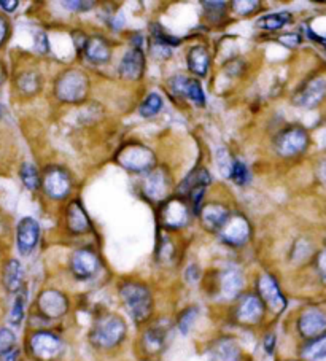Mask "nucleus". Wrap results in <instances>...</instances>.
Listing matches in <instances>:
<instances>
[{
	"label": "nucleus",
	"instance_id": "1",
	"mask_svg": "<svg viewBox=\"0 0 326 361\" xmlns=\"http://www.w3.org/2000/svg\"><path fill=\"white\" fill-rule=\"evenodd\" d=\"M121 300L127 312L136 321H145L151 312V295L147 286L140 284H125L120 290Z\"/></svg>",
	"mask_w": 326,
	"mask_h": 361
},
{
	"label": "nucleus",
	"instance_id": "2",
	"mask_svg": "<svg viewBox=\"0 0 326 361\" xmlns=\"http://www.w3.org/2000/svg\"><path fill=\"white\" fill-rule=\"evenodd\" d=\"M126 336V323L125 320L116 317V315H107L100 318L99 323L94 326L91 332V341L98 347L111 348L120 344Z\"/></svg>",
	"mask_w": 326,
	"mask_h": 361
},
{
	"label": "nucleus",
	"instance_id": "3",
	"mask_svg": "<svg viewBox=\"0 0 326 361\" xmlns=\"http://www.w3.org/2000/svg\"><path fill=\"white\" fill-rule=\"evenodd\" d=\"M88 91V78L82 72H65L56 84V94L64 102H80Z\"/></svg>",
	"mask_w": 326,
	"mask_h": 361
},
{
	"label": "nucleus",
	"instance_id": "4",
	"mask_svg": "<svg viewBox=\"0 0 326 361\" xmlns=\"http://www.w3.org/2000/svg\"><path fill=\"white\" fill-rule=\"evenodd\" d=\"M309 135L302 128H288L277 137V151L282 156H295L307 148Z\"/></svg>",
	"mask_w": 326,
	"mask_h": 361
},
{
	"label": "nucleus",
	"instance_id": "5",
	"mask_svg": "<svg viewBox=\"0 0 326 361\" xmlns=\"http://www.w3.org/2000/svg\"><path fill=\"white\" fill-rule=\"evenodd\" d=\"M118 160H120L121 166H125L129 171L134 172L148 171L155 164V155L142 145L126 146L120 153Z\"/></svg>",
	"mask_w": 326,
	"mask_h": 361
},
{
	"label": "nucleus",
	"instance_id": "6",
	"mask_svg": "<svg viewBox=\"0 0 326 361\" xmlns=\"http://www.w3.org/2000/svg\"><path fill=\"white\" fill-rule=\"evenodd\" d=\"M297 330L309 341L326 335V314L320 309H307L297 320Z\"/></svg>",
	"mask_w": 326,
	"mask_h": 361
},
{
	"label": "nucleus",
	"instance_id": "7",
	"mask_svg": "<svg viewBox=\"0 0 326 361\" xmlns=\"http://www.w3.org/2000/svg\"><path fill=\"white\" fill-rule=\"evenodd\" d=\"M31 351L37 358H53L63 351V342L53 332L40 331L31 337Z\"/></svg>",
	"mask_w": 326,
	"mask_h": 361
},
{
	"label": "nucleus",
	"instance_id": "8",
	"mask_svg": "<svg viewBox=\"0 0 326 361\" xmlns=\"http://www.w3.org/2000/svg\"><path fill=\"white\" fill-rule=\"evenodd\" d=\"M222 233V239L224 242L231 245H242L249 240L250 236V226L249 222L239 213L235 215H229V218L226 220V223L223 224V228L220 229Z\"/></svg>",
	"mask_w": 326,
	"mask_h": 361
},
{
	"label": "nucleus",
	"instance_id": "9",
	"mask_svg": "<svg viewBox=\"0 0 326 361\" xmlns=\"http://www.w3.org/2000/svg\"><path fill=\"white\" fill-rule=\"evenodd\" d=\"M258 293L261 296V302L264 301L274 312H282L286 307V300L279 289V284L271 275H263L258 280Z\"/></svg>",
	"mask_w": 326,
	"mask_h": 361
},
{
	"label": "nucleus",
	"instance_id": "10",
	"mask_svg": "<svg viewBox=\"0 0 326 361\" xmlns=\"http://www.w3.org/2000/svg\"><path fill=\"white\" fill-rule=\"evenodd\" d=\"M18 250L21 255H31V252L36 248L38 238H40V226L36 220L31 217L22 218L18 224Z\"/></svg>",
	"mask_w": 326,
	"mask_h": 361
},
{
	"label": "nucleus",
	"instance_id": "11",
	"mask_svg": "<svg viewBox=\"0 0 326 361\" xmlns=\"http://www.w3.org/2000/svg\"><path fill=\"white\" fill-rule=\"evenodd\" d=\"M38 309L48 318H59L67 312V300L63 293L56 290H45L38 296Z\"/></svg>",
	"mask_w": 326,
	"mask_h": 361
},
{
	"label": "nucleus",
	"instance_id": "12",
	"mask_svg": "<svg viewBox=\"0 0 326 361\" xmlns=\"http://www.w3.org/2000/svg\"><path fill=\"white\" fill-rule=\"evenodd\" d=\"M161 222L167 228H182L188 222V207L182 201H167L161 208Z\"/></svg>",
	"mask_w": 326,
	"mask_h": 361
},
{
	"label": "nucleus",
	"instance_id": "13",
	"mask_svg": "<svg viewBox=\"0 0 326 361\" xmlns=\"http://www.w3.org/2000/svg\"><path fill=\"white\" fill-rule=\"evenodd\" d=\"M43 186L47 194L52 196L53 199H63L70 191V178L61 169H52L45 176Z\"/></svg>",
	"mask_w": 326,
	"mask_h": 361
},
{
	"label": "nucleus",
	"instance_id": "14",
	"mask_svg": "<svg viewBox=\"0 0 326 361\" xmlns=\"http://www.w3.org/2000/svg\"><path fill=\"white\" fill-rule=\"evenodd\" d=\"M326 94V82L322 78L311 80L306 86L301 88V91L295 95V102L301 107H316L322 102Z\"/></svg>",
	"mask_w": 326,
	"mask_h": 361
},
{
	"label": "nucleus",
	"instance_id": "15",
	"mask_svg": "<svg viewBox=\"0 0 326 361\" xmlns=\"http://www.w3.org/2000/svg\"><path fill=\"white\" fill-rule=\"evenodd\" d=\"M99 259L89 250H78L72 256V272L78 279H89L98 272Z\"/></svg>",
	"mask_w": 326,
	"mask_h": 361
},
{
	"label": "nucleus",
	"instance_id": "16",
	"mask_svg": "<svg viewBox=\"0 0 326 361\" xmlns=\"http://www.w3.org/2000/svg\"><path fill=\"white\" fill-rule=\"evenodd\" d=\"M143 67H145L143 53L140 52L139 48H136L126 53L125 58H123L120 64V73L121 77L127 78V80H137V78L142 77Z\"/></svg>",
	"mask_w": 326,
	"mask_h": 361
},
{
	"label": "nucleus",
	"instance_id": "17",
	"mask_svg": "<svg viewBox=\"0 0 326 361\" xmlns=\"http://www.w3.org/2000/svg\"><path fill=\"white\" fill-rule=\"evenodd\" d=\"M229 215H231V213H229L228 208L222 204H209L201 210L202 222H204L207 229L212 231H220L223 228V224L226 223Z\"/></svg>",
	"mask_w": 326,
	"mask_h": 361
},
{
	"label": "nucleus",
	"instance_id": "18",
	"mask_svg": "<svg viewBox=\"0 0 326 361\" xmlns=\"http://www.w3.org/2000/svg\"><path fill=\"white\" fill-rule=\"evenodd\" d=\"M263 302L256 296H247L245 300L239 304L238 307V318L239 321L247 325L256 323L263 317Z\"/></svg>",
	"mask_w": 326,
	"mask_h": 361
},
{
	"label": "nucleus",
	"instance_id": "19",
	"mask_svg": "<svg viewBox=\"0 0 326 361\" xmlns=\"http://www.w3.org/2000/svg\"><path fill=\"white\" fill-rule=\"evenodd\" d=\"M84 56L94 64H105L110 59V47L102 37H91L84 43Z\"/></svg>",
	"mask_w": 326,
	"mask_h": 361
},
{
	"label": "nucleus",
	"instance_id": "20",
	"mask_svg": "<svg viewBox=\"0 0 326 361\" xmlns=\"http://www.w3.org/2000/svg\"><path fill=\"white\" fill-rule=\"evenodd\" d=\"M212 361H239L240 348L233 339H220L212 348Z\"/></svg>",
	"mask_w": 326,
	"mask_h": 361
},
{
	"label": "nucleus",
	"instance_id": "21",
	"mask_svg": "<svg viewBox=\"0 0 326 361\" xmlns=\"http://www.w3.org/2000/svg\"><path fill=\"white\" fill-rule=\"evenodd\" d=\"M67 224H69V229L72 233L82 234L86 233L89 229V220L84 213L83 207L80 206V202H74L70 204L69 212H67Z\"/></svg>",
	"mask_w": 326,
	"mask_h": 361
},
{
	"label": "nucleus",
	"instance_id": "22",
	"mask_svg": "<svg viewBox=\"0 0 326 361\" xmlns=\"http://www.w3.org/2000/svg\"><path fill=\"white\" fill-rule=\"evenodd\" d=\"M22 275H24V270H22L20 261H16V259H10V261L5 264V269H3L5 289L11 293L21 290Z\"/></svg>",
	"mask_w": 326,
	"mask_h": 361
},
{
	"label": "nucleus",
	"instance_id": "23",
	"mask_svg": "<svg viewBox=\"0 0 326 361\" xmlns=\"http://www.w3.org/2000/svg\"><path fill=\"white\" fill-rule=\"evenodd\" d=\"M188 67L191 72H194L196 75L204 77L209 69V53L204 47H193L189 49L187 56Z\"/></svg>",
	"mask_w": 326,
	"mask_h": 361
},
{
	"label": "nucleus",
	"instance_id": "24",
	"mask_svg": "<svg viewBox=\"0 0 326 361\" xmlns=\"http://www.w3.org/2000/svg\"><path fill=\"white\" fill-rule=\"evenodd\" d=\"M244 286V279L242 275H240L238 270H226V272L223 274L222 277V293L224 298H228V300H233L240 293Z\"/></svg>",
	"mask_w": 326,
	"mask_h": 361
},
{
	"label": "nucleus",
	"instance_id": "25",
	"mask_svg": "<svg viewBox=\"0 0 326 361\" xmlns=\"http://www.w3.org/2000/svg\"><path fill=\"white\" fill-rule=\"evenodd\" d=\"M210 183V176L205 169H198L193 174L183 180V183L180 185V191L182 193H191L196 188H204L205 185Z\"/></svg>",
	"mask_w": 326,
	"mask_h": 361
},
{
	"label": "nucleus",
	"instance_id": "26",
	"mask_svg": "<svg viewBox=\"0 0 326 361\" xmlns=\"http://www.w3.org/2000/svg\"><path fill=\"white\" fill-rule=\"evenodd\" d=\"M291 21V15L288 11H280V13H271L263 16V18L258 20V27L266 31H277L282 29L285 24H288Z\"/></svg>",
	"mask_w": 326,
	"mask_h": 361
},
{
	"label": "nucleus",
	"instance_id": "27",
	"mask_svg": "<svg viewBox=\"0 0 326 361\" xmlns=\"http://www.w3.org/2000/svg\"><path fill=\"white\" fill-rule=\"evenodd\" d=\"M302 355L311 361L326 360V335L309 341L306 347L302 348Z\"/></svg>",
	"mask_w": 326,
	"mask_h": 361
},
{
	"label": "nucleus",
	"instance_id": "28",
	"mask_svg": "<svg viewBox=\"0 0 326 361\" xmlns=\"http://www.w3.org/2000/svg\"><path fill=\"white\" fill-rule=\"evenodd\" d=\"M145 191L153 199H161L166 193V180L161 172L150 174L147 182H145Z\"/></svg>",
	"mask_w": 326,
	"mask_h": 361
},
{
	"label": "nucleus",
	"instance_id": "29",
	"mask_svg": "<svg viewBox=\"0 0 326 361\" xmlns=\"http://www.w3.org/2000/svg\"><path fill=\"white\" fill-rule=\"evenodd\" d=\"M26 298H27V293H26L24 289H22L18 293V296H16L15 304H13V309H11V314H10V323L13 325V326H20L22 318H24Z\"/></svg>",
	"mask_w": 326,
	"mask_h": 361
},
{
	"label": "nucleus",
	"instance_id": "30",
	"mask_svg": "<svg viewBox=\"0 0 326 361\" xmlns=\"http://www.w3.org/2000/svg\"><path fill=\"white\" fill-rule=\"evenodd\" d=\"M161 107H162L161 98L156 93H153V94H150L147 99H145V102L142 104V107H140V115L155 116L161 110Z\"/></svg>",
	"mask_w": 326,
	"mask_h": 361
},
{
	"label": "nucleus",
	"instance_id": "31",
	"mask_svg": "<svg viewBox=\"0 0 326 361\" xmlns=\"http://www.w3.org/2000/svg\"><path fill=\"white\" fill-rule=\"evenodd\" d=\"M185 94L189 95V99L193 100L196 105H204L205 104V95L202 91L201 84L198 80H187V88H185Z\"/></svg>",
	"mask_w": 326,
	"mask_h": 361
},
{
	"label": "nucleus",
	"instance_id": "32",
	"mask_svg": "<svg viewBox=\"0 0 326 361\" xmlns=\"http://www.w3.org/2000/svg\"><path fill=\"white\" fill-rule=\"evenodd\" d=\"M198 314H199L198 307H189L182 314V317H180V320H178V328L183 332V335H188L191 328H193L194 321H196V318H198Z\"/></svg>",
	"mask_w": 326,
	"mask_h": 361
},
{
	"label": "nucleus",
	"instance_id": "33",
	"mask_svg": "<svg viewBox=\"0 0 326 361\" xmlns=\"http://www.w3.org/2000/svg\"><path fill=\"white\" fill-rule=\"evenodd\" d=\"M21 180L29 190H36L38 186V172L37 169L33 167L29 162H26L24 166L21 167Z\"/></svg>",
	"mask_w": 326,
	"mask_h": 361
},
{
	"label": "nucleus",
	"instance_id": "34",
	"mask_svg": "<svg viewBox=\"0 0 326 361\" xmlns=\"http://www.w3.org/2000/svg\"><path fill=\"white\" fill-rule=\"evenodd\" d=\"M164 331H161L158 328H151L147 331V335H145V344H147L150 351H160L162 344H164Z\"/></svg>",
	"mask_w": 326,
	"mask_h": 361
},
{
	"label": "nucleus",
	"instance_id": "35",
	"mask_svg": "<svg viewBox=\"0 0 326 361\" xmlns=\"http://www.w3.org/2000/svg\"><path fill=\"white\" fill-rule=\"evenodd\" d=\"M16 342L15 332L8 328L0 330V357H5V355L13 351Z\"/></svg>",
	"mask_w": 326,
	"mask_h": 361
},
{
	"label": "nucleus",
	"instance_id": "36",
	"mask_svg": "<svg viewBox=\"0 0 326 361\" xmlns=\"http://www.w3.org/2000/svg\"><path fill=\"white\" fill-rule=\"evenodd\" d=\"M233 180L238 185H245L249 182V171H247V166L244 164L242 161H234L233 162V171H231V176Z\"/></svg>",
	"mask_w": 326,
	"mask_h": 361
},
{
	"label": "nucleus",
	"instance_id": "37",
	"mask_svg": "<svg viewBox=\"0 0 326 361\" xmlns=\"http://www.w3.org/2000/svg\"><path fill=\"white\" fill-rule=\"evenodd\" d=\"M217 160H218V166H220V171L224 177H229L231 176V171H233V162H231V158H229L228 151L226 150H218L217 153Z\"/></svg>",
	"mask_w": 326,
	"mask_h": 361
},
{
	"label": "nucleus",
	"instance_id": "38",
	"mask_svg": "<svg viewBox=\"0 0 326 361\" xmlns=\"http://www.w3.org/2000/svg\"><path fill=\"white\" fill-rule=\"evenodd\" d=\"M234 7L238 8L235 11H238V13H240V15H249V13H251V11H255L253 8H256L258 7V2H235L234 3Z\"/></svg>",
	"mask_w": 326,
	"mask_h": 361
},
{
	"label": "nucleus",
	"instance_id": "39",
	"mask_svg": "<svg viewBox=\"0 0 326 361\" xmlns=\"http://www.w3.org/2000/svg\"><path fill=\"white\" fill-rule=\"evenodd\" d=\"M317 269H318L320 277H322V280L325 282V285H326V250L318 253V256H317Z\"/></svg>",
	"mask_w": 326,
	"mask_h": 361
},
{
	"label": "nucleus",
	"instance_id": "40",
	"mask_svg": "<svg viewBox=\"0 0 326 361\" xmlns=\"http://www.w3.org/2000/svg\"><path fill=\"white\" fill-rule=\"evenodd\" d=\"M36 47L40 53L48 52L49 45H48V38H47V36H45V33H42V32L37 33V36H36Z\"/></svg>",
	"mask_w": 326,
	"mask_h": 361
},
{
	"label": "nucleus",
	"instance_id": "41",
	"mask_svg": "<svg viewBox=\"0 0 326 361\" xmlns=\"http://www.w3.org/2000/svg\"><path fill=\"white\" fill-rule=\"evenodd\" d=\"M64 7L77 10V11H84L93 7V2H63Z\"/></svg>",
	"mask_w": 326,
	"mask_h": 361
},
{
	"label": "nucleus",
	"instance_id": "42",
	"mask_svg": "<svg viewBox=\"0 0 326 361\" xmlns=\"http://www.w3.org/2000/svg\"><path fill=\"white\" fill-rule=\"evenodd\" d=\"M280 42H282L284 45H286V47H288V48H293L301 40H300V37L295 36V33H288V36H285V37L280 38Z\"/></svg>",
	"mask_w": 326,
	"mask_h": 361
},
{
	"label": "nucleus",
	"instance_id": "43",
	"mask_svg": "<svg viewBox=\"0 0 326 361\" xmlns=\"http://www.w3.org/2000/svg\"><path fill=\"white\" fill-rule=\"evenodd\" d=\"M274 346H275V336L274 335H267L264 337V348L269 355H272L274 352Z\"/></svg>",
	"mask_w": 326,
	"mask_h": 361
},
{
	"label": "nucleus",
	"instance_id": "44",
	"mask_svg": "<svg viewBox=\"0 0 326 361\" xmlns=\"http://www.w3.org/2000/svg\"><path fill=\"white\" fill-rule=\"evenodd\" d=\"M7 33H8L7 21H5L3 18H0V45L5 42V38H7Z\"/></svg>",
	"mask_w": 326,
	"mask_h": 361
},
{
	"label": "nucleus",
	"instance_id": "45",
	"mask_svg": "<svg viewBox=\"0 0 326 361\" xmlns=\"http://www.w3.org/2000/svg\"><path fill=\"white\" fill-rule=\"evenodd\" d=\"M0 7H2L5 11H15L16 10V7H18V2H5V0H0Z\"/></svg>",
	"mask_w": 326,
	"mask_h": 361
},
{
	"label": "nucleus",
	"instance_id": "46",
	"mask_svg": "<svg viewBox=\"0 0 326 361\" xmlns=\"http://www.w3.org/2000/svg\"><path fill=\"white\" fill-rule=\"evenodd\" d=\"M320 178L326 185V161H323L322 166H320Z\"/></svg>",
	"mask_w": 326,
	"mask_h": 361
},
{
	"label": "nucleus",
	"instance_id": "47",
	"mask_svg": "<svg viewBox=\"0 0 326 361\" xmlns=\"http://www.w3.org/2000/svg\"><path fill=\"white\" fill-rule=\"evenodd\" d=\"M3 115V109H2V105H0V116Z\"/></svg>",
	"mask_w": 326,
	"mask_h": 361
},
{
	"label": "nucleus",
	"instance_id": "48",
	"mask_svg": "<svg viewBox=\"0 0 326 361\" xmlns=\"http://www.w3.org/2000/svg\"><path fill=\"white\" fill-rule=\"evenodd\" d=\"M0 80H2V69H0Z\"/></svg>",
	"mask_w": 326,
	"mask_h": 361
}]
</instances>
